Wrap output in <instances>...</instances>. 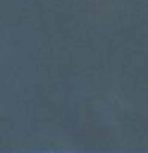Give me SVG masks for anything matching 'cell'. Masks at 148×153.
<instances>
[]
</instances>
